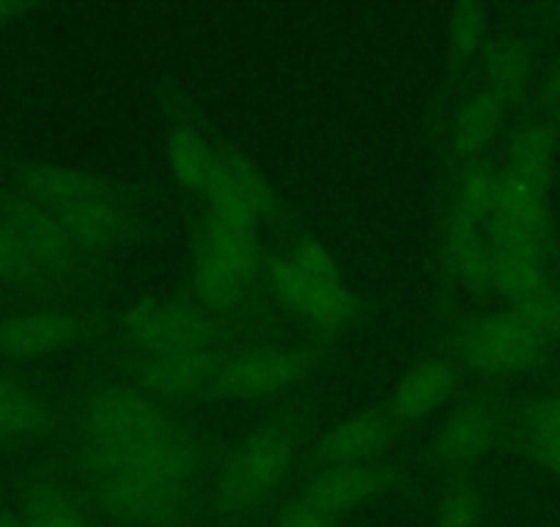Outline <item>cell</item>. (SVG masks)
<instances>
[{"instance_id":"6da1fadb","label":"cell","mask_w":560,"mask_h":527,"mask_svg":"<svg viewBox=\"0 0 560 527\" xmlns=\"http://www.w3.org/2000/svg\"><path fill=\"white\" fill-rule=\"evenodd\" d=\"M25 196L61 220L83 250H113L127 242V214L96 176L61 165H36L23 176Z\"/></svg>"},{"instance_id":"7a4b0ae2","label":"cell","mask_w":560,"mask_h":527,"mask_svg":"<svg viewBox=\"0 0 560 527\" xmlns=\"http://www.w3.org/2000/svg\"><path fill=\"white\" fill-rule=\"evenodd\" d=\"M294 429L267 426L253 434L229 459L212 492V514L220 519H245L269 503L287 483L298 461Z\"/></svg>"},{"instance_id":"3957f363","label":"cell","mask_w":560,"mask_h":527,"mask_svg":"<svg viewBox=\"0 0 560 527\" xmlns=\"http://www.w3.org/2000/svg\"><path fill=\"white\" fill-rule=\"evenodd\" d=\"M269 289L289 314L338 330L354 316V300L336 258L314 239L298 242L283 261L269 267Z\"/></svg>"},{"instance_id":"277c9868","label":"cell","mask_w":560,"mask_h":527,"mask_svg":"<svg viewBox=\"0 0 560 527\" xmlns=\"http://www.w3.org/2000/svg\"><path fill=\"white\" fill-rule=\"evenodd\" d=\"M258 225L209 214L196 261V294L203 308H234L261 267Z\"/></svg>"},{"instance_id":"5b68a950","label":"cell","mask_w":560,"mask_h":527,"mask_svg":"<svg viewBox=\"0 0 560 527\" xmlns=\"http://www.w3.org/2000/svg\"><path fill=\"white\" fill-rule=\"evenodd\" d=\"M91 500L107 519L124 527H171L196 503L198 481L158 472H113L91 478Z\"/></svg>"},{"instance_id":"8992f818","label":"cell","mask_w":560,"mask_h":527,"mask_svg":"<svg viewBox=\"0 0 560 527\" xmlns=\"http://www.w3.org/2000/svg\"><path fill=\"white\" fill-rule=\"evenodd\" d=\"M387 472L380 465L325 467L280 514L275 527H336L365 500L382 492Z\"/></svg>"},{"instance_id":"52a82bcc","label":"cell","mask_w":560,"mask_h":527,"mask_svg":"<svg viewBox=\"0 0 560 527\" xmlns=\"http://www.w3.org/2000/svg\"><path fill=\"white\" fill-rule=\"evenodd\" d=\"M174 429L165 407L143 390L105 387L85 407V448H127Z\"/></svg>"},{"instance_id":"ba28073f","label":"cell","mask_w":560,"mask_h":527,"mask_svg":"<svg viewBox=\"0 0 560 527\" xmlns=\"http://www.w3.org/2000/svg\"><path fill=\"white\" fill-rule=\"evenodd\" d=\"M462 358L487 374H514L538 360L544 332L520 311H503L470 321L462 332Z\"/></svg>"},{"instance_id":"9c48e42d","label":"cell","mask_w":560,"mask_h":527,"mask_svg":"<svg viewBox=\"0 0 560 527\" xmlns=\"http://www.w3.org/2000/svg\"><path fill=\"white\" fill-rule=\"evenodd\" d=\"M129 343L143 354L214 349L220 330L203 308L179 303L138 305L124 319Z\"/></svg>"},{"instance_id":"30bf717a","label":"cell","mask_w":560,"mask_h":527,"mask_svg":"<svg viewBox=\"0 0 560 527\" xmlns=\"http://www.w3.org/2000/svg\"><path fill=\"white\" fill-rule=\"evenodd\" d=\"M305 368L308 358L300 349L258 347L220 363L218 390L234 399H269L298 385Z\"/></svg>"},{"instance_id":"8fae6325","label":"cell","mask_w":560,"mask_h":527,"mask_svg":"<svg viewBox=\"0 0 560 527\" xmlns=\"http://www.w3.org/2000/svg\"><path fill=\"white\" fill-rule=\"evenodd\" d=\"M547 242L549 218L541 192H533L500 176L498 201L489 218V245L544 258Z\"/></svg>"},{"instance_id":"7c38bea8","label":"cell","mask_w":560,"mask_h":527,"mask_svg":"<svg viewBox=\"0 0 560 527\" xmlns=\"http://www.w3.org/2000/svg\"><path fill=\"white\" fill-rule=\"evenodd\" d=\"M0 223L7 225L39 272L69 270L83 247L72 239L61 220L31 198H18L0 207Z\"/></svg>"},{"instance_id":"4fadbf2b","label":"cell","mask_w":560,"mask_h":527,"mask_svg":"<svg viewBox=\"0 0 560 527\" xmlns=\"http://www.w3.org/2000/svg\"><path fill=\"white\" fill-rule=\"evenodd\" d=\"M220 363L223 360L214 349L147 354L135 365V379L152 399H192L207 390H218Z\"/></svg>"},{"instance_id":"5bb4252c","label":"cell","mask_w":560,"mask_h":527,"mask_svg":"<svg viewBox=\"0 0 560 527\" xmlns=\"http://www.w3.org/2000/svg\"><path fill=\"white\" fill-rule=\"evenodd\" d=\"M203 196L209 201V214L245 220L253 225L275 209V192L269 190L267 179L250 163L231 154L218 157Z\"/></svg>"},{"instance_id":"9a60e30c","label":"cell","mask_w":560,"mask_h":527,"mask_svg":"<svg viewBox=\"0 0 560 527\" xmlns=\"http://www.w3.org/2000/svg\"><path fill=\"white\" fill-rule=\"evenodd\" d=\"M80 336V321L61 311H34L0 321V352L9 358H42Z\"/></svg>"},{"instance_id":"2e32d148","label":"cell","mask_w":560,"mask_h":527,"mask_svg":"<svg viewBox=\"0 0 560 527\" xmlns=\"http://www.w3.org/2000/svg\"><path fill=\"white\" fill-rule=\"evenodd\" d=\"M390 440V421L382 412H363L332 429L319 445V461L325 467L369 465ZM322 467V470H325Z\"/></svg>"},{"instance_id":"e0dca14e","label":"cell","mask_w":560,"mask_h":527,"mask_svg":"<svg viewBox=\"0 0 560 527\" xmlns=\"http://www.w3.org/2000/svg\"><path fill=\"white\" fill-rule=\"evenodd\" d=\"M498 432L492 410L483 405H467L456 410L440 429L434 454L445 467H465L489 450Z\"/></svg>"},{"instance_id":"ac0fdd59","label":"cell","mask_w":560,"mask_h":527,"mask_svg":"<svg viewBox=\"0 0 560 527\" xmlns=\"http://www.w3.org/2000/svg\"><path fill=\"white\" fill-rule=\"evenodd\" d=\"M456 387V368L448 360H427L409 371L393 393V415L404 421L423 418L438 410Z\"/></svg>"},{"instance_id":"d6986e66","label":"cell","mask_w":560,"mask_h":527,"mask_svg":"<svg viewBox=\"0 0 560 527\" xmlns=\"http://www.w3.org/2000/svg\"><path fill=\"white\" fill-rule=\"evenodd\" d=\"M489 286L509 297L514 308H525L533 300L552 292V283L544 272V258L500 250L492 245H489Z\"/></svg>"},{"instance_id":"ffe728a7","label":"cell","mask_w":560,"mask_h":527,"mask_svg":"<svg viewBox=\"0 0 560 527\" xmlns=\"http://www.w3.org/2000/svg\"><path fill=\"white\" fill-rule=\"evenodd\" d=\"M505 105L509 102L494 94L492 89H483L478 94H472L459 107L454 129H451L454 154H459L462 160H470L476 154H481L487 149V143L494 138V132H498L500 121H503Z\"/></svg>"},{"instance_id":"44dd1931","label":"cell","mask_w":560,"mask_h":527,"mask_svg":"<svg viewBox=\"0 0 560 527\" xmlns=\"http://www.w3.org/2000/svg\"><path fill=\"white\" fill-rule=\"evenodd\" d=\"M549 163H552V132L541 124L522 129L509 152V165L500 176L533 192L547 190Z\"/></svg>"},{"instance_id":"7402d4cb","label":"cell","mask_w":560,"mask_h":527,"mask_svg":"<svg viewBox=\"0 0 560 527\" xmlns=\"http://www.w3.org/2000/svg\"><path fill=\"white\" fill-rule=\"evenodd\" d=\"M25 527H96L83 505L56 483H36L23 500Z\"/></svg>"},{"instance_id":"603a6c76","label":"cell","mask_w":560,"mask_h":527,"mask_svg":"<svg viewBox=\"0 0 560 527\" xmlns=\"http://www.w3.org/2000/svg\"><path fill=\"white\" fill-rule=\"evenodd\" d=\"M171 168L187 190H207L220 154L192 127H176L168 141Z\"/></svg>"},{"instance_id":"cb8c5ba5","label":"cell","mask_w":560,"mask_h":527,"mask_svg":"<svg viewBox=\"0 0 560 527\" xmlns=\"http://www.w3.org/2000/svg\"><path fill=\"white\" fill-rule=\"evenodd\" d=\"M47 410L34 393L0 376V437H25L47 426Z\"/></svg>"},{"instance_id":"d4e9b609","label":"cell","mask_w":560,"mask_h":527,"mask_svg":"<svg viewBox=\"0 0 560 527\" xmlns=\"http://www.w3.org/2000/svg\"><path fill=\"white\" fill-rule=\"evenodd\" d=\"M498 187L500 174L489 171L487 165H472V168H467L459 181V190H456L451 218L481 225V229L487 225L489 229V218H492L494 201H498Z\"/></svg>"},{"instance_id":"484cf974","label":"cell","mask_w":560,"mask_h":527,"mask_svg":"<svg viewBox=\"0 0 560 527\" xmlns=\"http://www.w3.org/2000/svg\"><path fill=\"white\" fill-rule=\"evenodd\" d=\"M527 437L538 459L560 476V399L541 401L527 418Z\"/></svg>"},{"instance_id":"4316f807","label":"cell","mask_w":560,"mask_h":527,"mask_svg":"<svg viewBox=\"0 0 560 527\" xmlns=\"http://www.w3.org/2000/svg\"><path fill=\"white\" fill-rule=\"evenodd\" d=\"M489 89L505 102L520 94L527 83V56L516 45H498L489 56Z\"/></svg>"},{"instance_id":"83f0119b","label":"cell","mask_w":560,"mask_h":527,"mask_svg":"<svg viewBox=\"0 0 560 527\" xmlns=\"http://www.w3.org/2000/svg\"><path fill=\"white\" fill-rule=\"evenodd\" d=\"M483 500L470 481H454L440 497L438 527H481Z\"/></svg>"},{"instance_id":"f1b7e54d","label":"cell","mask_w":560,"mask_h":527,"mask_svg":"<svg viewBox=\"0 0 560 527\" xmlns=\"http://www.w3.org/2000/svg\"><path fill=\"white\" fill-rule=\"evenodd\" d=\"M487 20H483L481 7H456L448 17V45L456 58H470L483 42Z\"/></svg>"},{"instance_id":"f546056e","label":"cell","mask_w":560,"mask_h":527,"mask_svg":"<svg viewBox=\"0 0 560 527\" xmlns=\"http://www.w3.org/2000/svg\"><path fill=\"white\" fill-rule=\"evenodd\" d=\"M42 276L39 267L31 261L28 253L18 242V236L0 223V278L3 281H28V278Z\"/></svg>"},{"instance_id":"4dcf8cb0","label":"cell","mask_w":560,"mask_h":527,"mask_svg":"<svg viewBox=\"0 0 560 527\" xmlns=\"http://www.w3.org/2000/svg\"><path fill=\"white\" fill-rule=\"evenodd\" d=\"M18 14H20L18 3H0V28H7Z\"/></svg>"},{"instance_id":"1f68e13d","label":"cell","mask_w":560,"mask_h":527,"mask_svg":"<svg viewBox=\"0 0 560 527\" xmlns=\"http://www.w3.org/2000/svg\"><path fill=\"white\" fill-rule=\"evenodd\" d=\"M0 527H25L20 514H12V511L0 508Z\"/></svg>"},{"instance_id":"d6a6232c","label":"cell","mask_w":560,"mask_h":527,"mask_svg":"<svg viewBox=\"0 0 560 527\" xmlns=\"http://www.w3.org/2000/svg\"><path fill=\"white\" fill-rule=\"evenodd\" d=\"M549 91H552V96H558V99H560V63L555 67L552 78H549Z\"/></svg>"}]
</instances>
